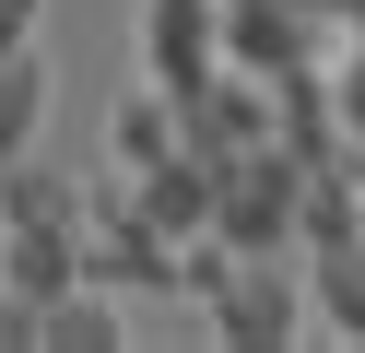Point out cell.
I'll return each instance as SVG.
<instances>
[{"label":"cell","instance_id":"cell-1","mask_svg":"<svg viewBox=\"0 0 365 353\" xmlns=\"http://www.w3.org/2000/svg\"><path fill=\"white\" fill-rule=\"evenodd\" d=\"M294 177L307 165L283 141H247V153L212 165V235L224 247H294Z\"/></svg>","mask_w":365,"mask_h":353},{"label":"cell","instance_id":"cell-2","mask_svg":"<svg viewBox=\"0 0 365 353\" xmlns=\"http://www.w3.org/2000/svg\"><path fill=\"white\" fill-rule=\"evenodd\" d=\"M83 282H106V295H177V235H153L130 188H95L83 200Z\"/></svg>","mask_w":365,"mask_h":353},{"label":"cell","instance_id":"cell-3","mask_svg":"<svg viewBox=\"0 0 365 353\" xmlns=\"http://www.w3.org/2000/svg\"><path fill=\"white\" fill-rule=\"evenodd\" d=\"M200 306H212V342H294L307 329V271L283 247H236Z\"/></svg>","mask_w":365,"mask_h":353},{"label":"cell","instance_id":"cell-4","mask_svg":"<svg viewBox=\"0 0 365 353\" xmlns=\"http://www.w3.org/2000/svg\"><path fill=\"white\" fill-rule=\"evenodd\" d=\"M177 141H189L200 165L247 153V141H283V83H259V71H236V59H224L212 83H189V94H177Z\"/></svg>","mask_w":365,"mask_h":353},{"label":"cell","instance_id":"cell-5","mask_svg":"<svg viewBox=\"0 0 365 353\" xmlns=\"http://www.w3.org/2000/svg\"><path fill=\"white\" fill-rule=\"evenodd\" d=\"M224 71V0H142V83L189 94Z\"/></svg>","mask_w":365,"mask_h":353},{"label":"cell","instance_id":"cell-6","mask_svg":"<svg viewBox=\"0 0 365 353\" xmlns=\"http://www.w3.org/2000/svg\"><path fill=\"white\" fill-rule=\"evenodd\" d=\"M224 59L283 83V71H318L330 59V24H307L294 0H224Z\"/></svg>","mask_w":365,"mask_h":353},{"label":"cell","instance_id":"cell-7","mask_svg":"<svg viewBox=\"0 0 365 353\" xmlns=\"http://www.w3.org/2000/svg\"><path fill=\"white\" fill-rule=\"evenodd\" d=\"M71 282H83V224H12L0 235V295L48 306V295H71Z\"/></svg>","mask_w":365,"mask_h":353},{"label":"cell","instance_id":"cell-8","mask_svg":"<svg viewBox=\"0 0 365 353\" xmlns=\"http://www.w3.org/2000/svg\"><path fill=\"white\" fill-rule=\"evenodd\" d=\"M130 200H142V224H153V235H200V224H212V165L177 141L165 165H142V177H130Z\"/></svg>","mask_w":365,"mask_h":353},{"label":"cell","instance_id":"cell-9","mask_svg":"<svg viewBox=\"0 0 365 353\" xmlns=\"http://www.w3.org/2000/svg\"><path fill=\"white\" fill-rule=\"evenodd\" d=\"M307 318H318V329H341V342H365V235L307 247Z\"/></svg>","mask_w":365,"mask_h":353},{"label":"cell","instance_id":"cell-10","mask_svg":"<svg viewBox=\"0 0 365 353\" xmlns=\"http://www.w3.org/2000/svg\"><path fill=\"white\" fill-rule=\"evenodd\" d=\"M330 235H365V165H307L294 177V247H330Z\"/></svg>","mask_w":365,"mask_h":353},{"label":"cell","instance_id":"cell-11","mask_svg":"<svg viewBox=\"0 0 365 353\" xmlns=\"http://www.w3.org/2000/svg\"><path fill=\"white\" fill-rule=\"evenodd\" d=\"M36 130H48V59L24 36V47H0V165L36 153Z\"/></svg>","mask_w":365,"mask_h":353},{"label":"cell","instance_id":"cell-12","mask_svg":"<svg viewBox=\"0 0 365 353\" xmlns=\"http://www.w3.org/2000/svg\"><path fill=\"white\" fill-rule=\"evenodd\" d=\"M36 342H59V353H106V342H130V329H118V295H106V282L48 295V306H36Z\"/></svg>","mask_w":365,"mask_h":353},{"label":"cell","instance_id":"cell-13","mask_svg":"<svg viewBox=\"0 0 365 353\" xmlns=\"http://www.w3.org/2000/svg\"><path fill=\"white\" fill-rule=\"evenodd\" d=\"M0 224H83V188L59 177V165L12 153V165H0Z\"/></svg>","mask_w":365,"mask_h":353},{"label":"cell","instance_id":"cell-14","mask_svg":"<svg viewBox=\"0 0 365 353\" xmlns=\"http://www.w3.org/2000/svg\"><path fill=\"white\" fill-rule=\"evenodd\" d=\"M106 153H118V177L165 165V153H177V94H153V83H142V94H130L118 118H106Z\"/></svg>","mask_w":365,"mask_h":353},{"label":"cell","instance_id":"cell-15","mask_svg":"<svg viewBox=\"0 0 365 353\" xmlns=\"http://www.w3.org/2000/svg\"><path fill=\"white\" fill-rule=\"evenodd\" d=\"M330 106H341V130L365 141V24H354V47L330 59Z\"/></svg>","mask_w":365,"mask_h":353},{"label":"cell","instance_id":"cell-16","mask_svg":"<svg viewBox=\"0 0 365 353\" xmlns=\"http://www.w3.org/2000/svg\"><path fill=\"white\" fill-rule=\"evenodd\" d=\"M36 24H48V0H0V47H24Z\"/></svg>","mask_w":365,"mask_h":353},{"label":"cell","instance_id":"cell-17","mask_svg":"<svg viewBox=\"0 0 365 353\" xmlns=\"http://www.w3.org/2000/svg\"><path fill=\"white\" fill-rule=\"evenodd\" d=\"M0 342H36V306L24 295H0Z\"/></svg>","mask_w":365,"mask_h":353},{"label":"cell","instance_id":"cell-18","mask_svg":"<svg viewBox=\"0 0 365 353\" xmlns=\"http://www.w3.org/2000/svg\"><path fill=\"white\" fill-rule=\"evenodd\" d=\"M294 12H307V24H330V36H341V24H354V0H294Z\"/></svg>","mask_w":365,"mask_h":353},{"label":"cell","instance_id":"cell-19","mask_svg":"<svg viewBox=\"0 0 365 353\" xmlns=\"http://www.w3.org/2000/svg\"><path fill=\"white\" fill-rule=\"evenodd\" d=\"M354 24H365V0H354Z\"/></svg>","mask_w":365,"mask_h":353}]
</instances>
